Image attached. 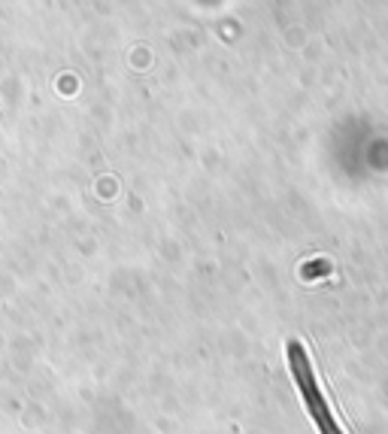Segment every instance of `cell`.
Instances as JSON below:
<instances>
[{
  "label": "cell",
  "mask_w": 388,
  "mask_h": 434,
  "mask_svg": "<svg viewBox=\"0 0 388 434\" xmlns=\"http://www.w3.org/2000/svg\"><path fill=\"white\" fill-rule=\"evenodd\" d=\"M285 352H289L291 377H294V382H298L303 404H306V410H310L315 428H319L322 434H343V428L337 426V419L331 416V407H328V401H325V395H322L319 382H315V370H313V361H310V356H306L303 343L301 340H289Z\"/></svg>",
  "instance_id": "6da1fadb"
}]
</instances>
